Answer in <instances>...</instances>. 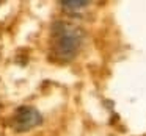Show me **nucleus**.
Here are the masks:
<instances>
[{
    "mask_svg": "<svg viewBox=\"0 0 146 136\" xmlns=\"http://www.w3.org/2000/svg\"><path fill=\"white\" fill-rule=\"evenodd\" d=\"M61 7L66 8L64 11H68V13L71 14H79L83 11V8H86L90 5V2H61Z\"/></svg>",
    "mask_w": 146,
    "mask_h": 136,
    "instance_id": "3",
    "label": "nucleus"
},
{
    "mask_svg": "<svg viewBox=\"0 0 146 136\" xmlns=\"http://www.w3.org/2000/svg\"><path fill=\"white\" fill-rule=\"evenodd\" d=\"M42 124V116L38 110L32 106H21L17 108L13 119V127L16 131H29L35 127Z\"/></svg>",
    "mask_w": 146,
    "mask_h": 136,
    "instance_id": "2",
    "label": "nucleus"
},
{
    "mask_svg": "<svg viewBox=\"0 0 146 136\" xmlns=\"http://www.w3.org/2000/svg\"><path fill=\"white\" fill-rule=\"evenodd\" d=\"M83 42V32L80 27L69 22H55L52 25L50 45L54 55L61 61H69L76 57Z\"/></svg>",
    "mask_w": 146,
    "mask_h": 136,
    "instance_id": "1",
    "label": "nucleus"
}]
</instances>
